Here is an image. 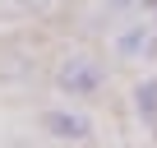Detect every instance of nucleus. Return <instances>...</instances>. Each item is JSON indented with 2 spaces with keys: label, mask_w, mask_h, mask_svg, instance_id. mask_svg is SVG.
<instances>
[{
  "label": "nucleus",
  "mask_w": 157,
  "mask_h": 148,
  "mask_svg": "<svg viewBox=\"0 0 157 148\" xmlns=\"http://www.w3.org/2000/svg\"><path fill=\"white\" fill-rule=\"evenodd\" d=\"M134 111H139L143 120H157V79L134 84Z\"/></svg>",
  "instance_id": "4"
},
{
  "label": "nucleus",
  "mask_w": 157,
  "mask_h": 148,
  "mask_svg": "<svg viewBox=\"0 0 157 148\" xmlns=\"http://www.w3.org/2000/svg\"><path fill=\"white\" fill-rule=\"evenodd\" d=\"M116 5H139V0H116Z\"/></svg>",
  "instance_id": "6"
},
{
  "label": "nucleus",
  "mask_w": 157,
  "mask_h": 148,
  "mask_svg": "<svg viewBox=\"0 0 157 148\" xmlns=\"http://www.w3.org/2000/svg\"><path fill=\"white\" fill-rule=\"evenodd\" d=\"M143 5H148V14H152V23H157V0H143Z\"/></svg>",
  "instance_id": "5"
},
{
  "label": "nucleus",
  "mask_w": 157,
  "mask_h": 148,
  "mask_svg": "<svg viewBox=\"0 0 157 148\" xmlns=\"http://www.w3.org/2000/svg\"><path fill=\"white\" fill-rule=\"evenodd\" d=\"M42 130L60 143H83L93 134V120L78 116V111H65V107H51V111H42Z\"/></svg>",
  "instance_id": "2"
},
{
  "label": "nucleus",
  "mask_w": 157,
  "mask_h": 148,
  "mask_svg": "<svg viewBox=\"0 0 157 148\" xmlns=\"http://www.w3.org/2000/svg\"><path fill=\"white\" fill-rule=\"evenodd\" d=\"M152 42H157V23H129L120 37H116V56L120 60H139V56H148L152 51Z\"/></svg>",
  "instance_id": "3"
},
{
  "label": "nucleus",
  "mask_w": 157,
  "mask_h": 148,
  "mask_svg": "<svg viewBox=\"0 0 157 148\" xmlns=\"http://www.w3.org/2000/svg\"><path fill=\"white\" fill-rule=\"evenodd\" d=\"M102 79H106V69H102L93 56H65V60L56 65V88H60L65 97H97Z\"/></svg>",
  "instance_id": "1"
}]
</instances>
